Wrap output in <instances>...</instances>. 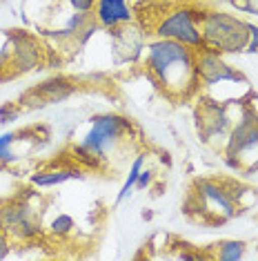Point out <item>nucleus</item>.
<instances>
[{"label": "nucleus", "instance_id": "4be33fe9", "mask_svg": "<svg viewBox=\"0 0 258 261\" xmlns=\"http://www.w3.org/2000/svg\"><path fill=\"white\" fill-rule=\"evenodd\" d=\"M245 54H258V25L249 22V40L245 47Z\"/></svg>", "mask_w": 258, "mask_h": 261}, {"label": "nucleus", "instance_id": "6e6552de", "mask_svg": "<svg viewBox=\"0 0 258 261\" xmlns=\"http://www.w3.org/2000/svg\"><path fill=\"white\" fill-rule=\"evenodd\" d=\"M230 108L232 105H222L203 96L201 105L196 108V121H198V134H201L205 143L214 147L225 145L227 134H230L234 123H236L230 114Z\"/></svg>", "mask_w": 258, "mask_h": 261}, {"label": "nucleus", "instance_id": "9d476101", "mask_svg": "<svg viewBox=\"0 0 258 261\" xmlns=\"http://www.w3.org/2000/svg\"><path fill=\"white\" fill-rule=\"evenodd\" d=\"M45 61L43 47L31 34L16 32L11 34V65H9V76L18 74H29L34 69H38Z\"/></svg>", "mask_w": 258, "mask_h": 261}, {"label": "nucleus", "instance_id": "20e7f679", "mask_svg": "<svg viewBox=\"0 0 258 261\" xmlns=\"http://www.w3.org/2000/svg\"><path fill=\"white\" fill-rule=\"evenodd\" d=\"M38 192L27 190V194L0 205V230L9 234L11 241H34L45 232L43 205H38Z\"/></svg>", "mask_w": 258, "mask_h": 261}, {"label": "nucleus", "instance_id": "39448f33", "mask_svg": "<svg viewBox=\"0 0 258 261\" xmlns=\"http://www.w3.org/2000/svg\"><path fill=\"white\" fill-rule=\"evenodd\" d=\"M203 45L218 54H243L249 40V22L225 11H203Z\"/></svg>", "mask_w": 258, "mask_h": 261}, {"label": "nucleus", "instance_id": "5701e85b", "mask_svg": "<svg viewBox=\"0 0 258 261\" xmlns=\"http://www.w3.org/2000/svg\"><path fill=\"white\" fill-rule=\"evenodd\" d=\"M151 181H154V172H151V170H145V168H143V172H140V174H138L136 188H138V190H145V188H149V186H151Z\"/></svg>", "mask_w": 258, "mask_h": 261}, {"label": "nucleus", "instance_id": "1a4fd4ad", "mask_svg": "<svg viewBox=\"0 0 258 261\" xmlns=\"http://www.w3.org/2000/svg\"><path fill=\"white\" fill-rule=\"evenodd\" d=\"M194 197L198 201V210L203 215H212L218 221H227L236 215L238 203L234 201L225 183L201 179L194 183Z\"/></svg>", "mask_w": 258, "mask_h": 261}, {"label": "nucleus", "instance_id": "f3484780", "mask_svg": "<svg viewBox=\"0 0 258 261\" xmlns=\"http://www.w3.org/2000/svg\"><path fill=\"white\" fill-rule=\"evenodd\" d=\"M20 134L22 132H7V134L0 136V165H11L20 159L14 150V145H16V141L20 139Z\"/></svg>", "mask_w": 258, "mask_h": 261}, {"label": "nucleus", "instance_id": "f8f14e48", "mask_svg": "<svg viewBox=\"0 0 258 261\" xmlns=\"http://www.w3.org/2000/svg\"><path fill=\"white\" fill-rule=\"evenodd\" d=\"M83 176H85V168L74 163V165H58V168L40 170L36 174H31L29 181H31L34 188H56L69 179H83Z\"/></svg>", "mask_w": 258, "mask_h": 261}, {"label": "nucleus", "instance_id": "a878e982", "mask_svg": "<svg viewBox=\"0 0 258 261\" xmlns=\"http://www.w3.org/2000/svg\"><path fill=\"white\" fill-rule=\"evenodd\" d=\"M245 170H247V172H256V170H258V161H254V163L249 165V168H245Z\"/></svg>", "mask_w": 258, "mask_h": 261}, {"label": "nucleus", "instance_id": "2eb2a0df", "mask_svg": "<svg viewBox=\"0 0 258 261\" xmlns=\"http://www.w3.org/2000/svg\"><path fill=\"white\" fill-rule=\"evenodd\" d=\"M93 20V16H91V11H74L72 16L67 18V22H64V27L60 29V32H56V34H51V36H58V38H74L76 40V36H78L83 29L89 25V22Z\"/></svg>", "mask_w": 258, "mask_h": 261}, {"label": "nucleus", "instance_id": "b1692460", "mask_svg": "<svg viewBox=\"0 0 258 261\" xmlns=\"http://www.w3.org/2000/svg\"><path fill=\"white\" fill-rule=\"evenodd\" d=\"M98 0H69V5L74 7V11H93V5Z\"/></svg>", "mask_w": 258, "mask_h": 261}, {"label": "nucleus", "instance_id": "9b49d317", "mask_svg": "<svg viewBox=\"0 0 258 261\" xmlns=\"http://www.w3.org/2000/svg\"><path fill=\"white\" fill-rule=\"evenodd\" d=\"M91 16L96 20V25L103 29H118L134 20V14L129 9L127 0H98L93 5Z\"/></svg>", "mask_w": 258, "mask_h": 261}, {"label": "nucleus", "instance_id": "a211bd4d", "mask_svg": "<svg viewBox=\"0 0 258 261\" xmlns=\"http://www.w3.org/2000/svg\"><path fill=\"white\" fill-rule=\"evenodd\" d=\"M76 230V221L69 215H56L51 219L49 223V234L58 237V239H62V237H69Z\"/></svg>", "mask_w": 258, "mask_h": 261}, {"label": "nucleus", "instance_id": "423d86ee", "mask_svg": "<svg viewBox=\"0 0 258 261\" xmlns=\"http://www.w3.org/2000/svg\"><path fill=\"white\" fill-rule=\"evenodd\" d=\"M222 154L227 159H238L245 168L258 161V112L251 105L240 108L238 121L225 139Z\"/></svg>", "mask_w": 258, "mask_h": 261}, {"label": "nucleus", "instance_id": "4468645a", "mask_svg": "<svg viewBox=\"0 0 258 261\" xmlns=\"http://www.w3.org/2000/svg\"><path fill=\"white\" fill-rule=\"evenodd\" d=\"M212 254L209 257L218 259V261H238L247 254V243L245 241H236V239H227V241H218L214 243Z\"/></svg>", "mask_w": 258, "mask_h": 261}, {"label": "nucleus", "instance_id": "393cba45", "mask_svg": "<svg viewBox=\"0 0 258 261\" xmlns=\"http://www.w3.org/2000/svg\"><path fill=\"white\" fill-rule=\"evenodd\" d=\"M9 248H11V239H9V234L0 230V259L7 257V254H9Z\"/></svg>", "mask_w": 258, "mask_h": 261}, {"label": "nucleus", "instance_id": "7ed1b4c3", "mask_svg": "<svg viewBox=\"0 0 258 261\" xmlns=\"http://www.w3.org/2000/svg\"><path fill=\"white\" fill-rule=\"evenodd\" d=\"M196 72L203 87V96L212 98L216 103L236 105L251 94L249 81L243 76V72L232 67L222 58V54L214 49L203 47L196 51Z\"/></svg>", "mask_w": 258, "mask_h": 261}, {"label": "nucleus", "instance_id": "ddd939ff", "mask_svg": "<svg viewBox=\"0 0 258 261\" xmlns=\"http://www.w3.org/2000/svg\"><path fill=\"white\" fill-rule=\"evenodd\" d=\"M34 90H36L40 96L47 100V105H49V103H62V100H67L76 92V85L67 79V76H51V79H47V81L40 83V85H36Z\"/></svg>", "mask_w": 258, "mask_h": 261}, {"label": "nucleus", "instance_id": "bb28decb", "mask_svg": "<svg viewBox=\"0 0 258 261\" xmlns=\"http://www.w3.org/2000/svg\"><path fill=\"white\" fill-rule=\"evenodd\" d=\"M256 16H258V0H256Z\"/></svg>", "mask_w": 258, "mask_h": 261}, {"label": "nucleus", "instance_id": "f03ea898", "mask_svg": "<svg viewBox=\"0 0 258 261\" xmlns=\"http://www.w3.org/2000/svg\"><path fill=\"white\" fill-rule=\"evenodd\" d=\"M132 121L120 114H98L89 121V129L72 145V159L85 170H101L109 161L111 152L129 141Z\"/></svg>", "mask_w": 258, "mask_h": 261}, {"label": "nucleus", "instance_id": "0eeeda50", "mask_svg": "<svg viewBox=\"0 0 258 261\" xmlns=\"http://www.w3.org/2000/svg\"><path fill=\"white\" fill-rule=\"evenodd\" d=\"M201 20H203V11L183 7V9H174L172 14H167L165 18H160V22L156 25L154 34L156 38H169L176 43H183L191 49H203V34H201Z\"/></svg>", "mask_w": 258, "mask_h": 261}, {"label": "nucleus", "instance_id": "dca6fc26", "mask_svg": "<svg viewBox=\"0 0 258 261\" xmlns=\"http://www.w3.org/2000/svg\"><path fill=\"white\" fill-rule=\"evenodd\" d=\"M143 168H145V154H138L136 159H134V163L129 165V174H127V179H125V183H122V188H120V192H118V203L120 201H125L129 194H132V190L136 188V181H138V174L143 172Z\"/></svg>", "mask_w": 258, "mask_h": 261}, {"label": "nucleus", "instance_id": "aec40b11", "mask_svg": "<svg viewBox=\"0 0 258 261\" xmlns=\"http://www.w3.org/2000/svg\"><path fill=\"white\" fill-rule=\"evenodd\" d=\"M9 65H11V36L5 40V45H0V76H5Z\"/></svg>", "mask_w": 258, "mask_h": 261}, {"label": "nucleus", "instance_id": "6ab92c4d", "mask_svg": "<svg viewBox=\"0 0 258 261\" xmlns=\"http://www.w3.org/2000/svg\"><path fill=\"white\" fill-rule=\"evenodd\" d=\"M18 105H20L22 110H40V108H45V105H47V100L40 96L36 90H29V92H25L20 96Z\"/></svg>", "mask_w": 258, "mask_h": 261}, {"label": "nucleus", "instance_id": "412c9836", "mask_svg": "<svg viewBox=\"0 0 258 261\" xmlns=\"http://www.w3.org/2000/svg\"><path fill=\"white\" fill-rule=\"evenodd\" d=\"M20 112H25L20 108V105H5L3 110H0V123H11L16 121V118L20 116Z\"/></svg>", "mask_w": 258, "mask_h": 261}, {"label": "nucleus", "instance_id": "f257e3e1", "mask_svg": "<svg viewBox=\"0 0 258 261\" xmlns=\"http://www.w3.org/2000/svg\"><path fill=\"white\" fill-rule=\"evenodd\" d=\"M145 69L149 79L172 100H183L201 90L196 72V49L169 38H156L145 47Z\"/></svg>", "mask_w": 258, "mask_h": 261}]
</instances>
